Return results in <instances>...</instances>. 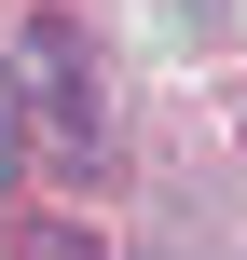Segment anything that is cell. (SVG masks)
I'll return each mask as SVG.
<instances>
[{"instance_id": "obj_1", "label": "cell", "mask_w": 247, "mask_h": 260, "mask_svg": "<svg viewBox=\"0 0 247 260\" xmlns=\"http://www.w3.org/2000/svg\"><path fill=\"white\" fill-rule=\"evenodd\" d=\"M14 82H28V96L96 151V82H83V41H69V27H28V41H14Z\"/></svg>"}, {"instance_id": "obj_2", "label": "cell", "mask_w": 247, "mask_h": 260, "mask_svg": "<svg viewBox=\"0 0 247 260\" xmlns=\"http://www.w3.org/2000/svg\"><path fill=\"white\" fill-rule=\"evenodd\" d=\"M14 165H28V123H14V110H0V192H14Z\"/></svg>"}, {"instance_id": "obj_3", "label": "cell", "mask_w": 247, "mask_h": 260, "mask_svg": "<svg viewBox=\"0 0 247 260\" xmlns=\"http://www.w3.org/2000/svg\"><path fill=\"white\" fill-rule=\"evenodd\" d=\"M41 260H83V247H41Z\"/></svg>"}]
</instances>
